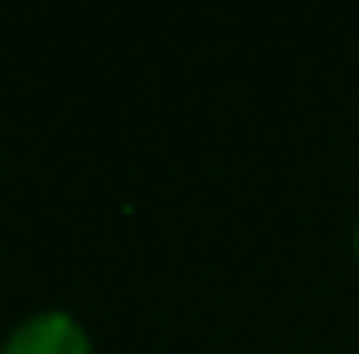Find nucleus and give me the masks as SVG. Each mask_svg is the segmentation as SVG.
Segmentation results:
<instances>
[{
  "mask_svg": "<svg viewBox=\"0 0 359 354\" xmlns=\"http://www.w3.org/2000/svg\"><path fill=\"white\" fill-rule=\"evenodd\" d=\"M0 354H93V340L68 311H34L5 335Z\"/></svg>",
  "mask_w": 359,
  "mask_h": 354,
  "instance_id": "1",
  "label": "nucleus"
},
{
  "mask_svg": "<svg viewBox=\"0 0 359 354\" xmlns=\"http://www.w3.org/2000/svg\"><path fill=\"white\" fill-rule=\"evenodd\" d=\"M355 257H359V224H355Z\"/></svg>",
  "mask_w": 359,
  "mask_h": 354,
  "instance_id": "2",
  "label": "nucleus"
}]
</instances>
